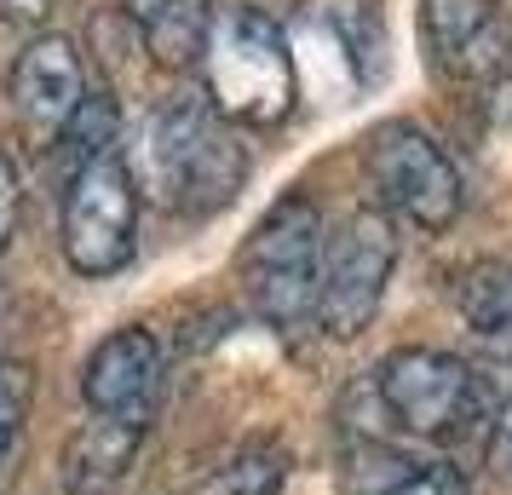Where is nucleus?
<instances>
[{
	"instance_id": "39448f33",
	"label": "nucleus",
	"mask_w": 512,
	"mask_h": 495,
	"mask_svg": "<svg viewBox=\"0 0 512 495\" xmlns=\"http://www.w3.org/2000/svg\"><path fill=\"white\" fill-rule=\"evenodd\" d=\"M369 190L386 213H397L415 231H449L461 213V173L415 121H386L369 139Z\"/></svg>"
},
{
	"instance_id": "f257e3e1",
	"label": "nucleus",
	"mask_w": 512,
	"mask_h": 495,
	"mask_svg": "<svg viewBox=\"0 0 512 495\" xmlns=\"http://www.w3.org/2000/svg\"><path fill=\"white\" fill-rule=\"evenodd\" d=\"M127 167L156 208L185 213V219L219 213L225 202H236V190L248 179V156H242L231 121L213 110L208 93L162 98L144 116Z\"/></svg>"
},
{
	"instance_id": "dca6fc26",
	"label": "nucleus",
	"mask_w": 512,
	"mask_h": 495,
	"mask_svg": "<svg viewBox=\"0 0 512 495\" xmlns=\"http://www.w3.org/2000/svg\"><path fill=\"white\" fill-rule=\"evenodd\" d=\"M282 478H288V449L265 438V444H254L231 472H225V484H219V490H225V495H277Z\"/></svg>"
},
{
	"instance_id": "f03ea898",
	"label": "nucleus",
	"mask_w": 512,
	"mask_h": 495,
	"mask_svg": "<svg viewBox=\"0 0 512 495\" xmlns=\"http://www.w3.org/2000/svg\"><path fill=\"white\" fill-rule=\"evenodd\" d=\"M213 110L236 127H282L300 98V64L288 47V29L259 6H213L208 52H202Z\"/></svg>"
},
{
	"instance_id": "7ed1b4c3",
	"label": "nucleus",
	"mask_w": 512,
	"mask_h": 495,
	"mask_svg": "<svg viewBox=\"0 0 512 495\" xmlns=\"http://www.w3.org/2000/svg\"><path fill=\"white\" fill-rule=\"evenodd\" d=\"M323 213L311 196H282L242 242V288L271 329L317 323V277H323Z\"/></svg>"
},
{
	"instance_id": "1a4fd4ad",
	"label": "nucleus",
	"mask_w": 512,
	"mask_h": 495,
	"mask_svg": "<svg viewBox=\"0 0 512 495\" xmlns=\"http://www.w3.org/2000/svg\"><path fill=\"white\" fill-rule=\"evenodd\" d=\"M156 392H162V340L150 329H116L110 340H98L81 369V398L93 415L144 421Z\"/></svg>"
},
{
	"instance_id": "aec40b11",
	"label": "nucleus",
	"mask_w": 512,
	"mask_h": 495,
	"mask_svg": "<svg viewBox=\"0 0 512 495\" xmlns=\"http://www.w3.org/2000/svg\"><path fill=\"white\" fill-rule=\"evenodd\" d=\"M58 0H0V24H47Z\"/></svg>"
},
{
	"instance_id": "a211bd4d",
	"label": "nucleus",
	"mask_w": 512,
	"mask_h": 495,
	"mask_svg": "<svg viewBox=\"0 0 512 495\" xmlns=\"http://www.w3.org/2000/svg\"><path fill=\"white\" fill-rule=\"evenodd\" d=\"M484 455H489V467L512 472V392L501 398V409L489 415V444H484Z\"/></svg>"
},
{
	"instance_id": "412c9836",
	"label": "nucleus",
	"mask_w": 512,
	"mask_h": 495,
	"mask_svg": "<svg viewBox=\"0 0 512 495\" xmlns=\"http://www.w3.org/2000/svg\"><path fill=\"white\" fill-rule=\"evenodd\" d=\"M162 6H167V0H127V12H133L139 24H144V18H150V12H162Z\"/></svg>"
},
{
	"instance_id": "423d86ee",
	"label": "nucleus",
	"mask_w": 512,
	"mask_h": 495,
	"mask_svg": "<svg viewBox=\"0 0 512 495\" xmlns=\"http://www.w3.org/2000/svg\"><path fill=\"white\" fill-rule=\"evenodd\" d=\"M397 265V236L380 208H357L328 236L323 248V277H317V329L334 340L369 329V317L380 311V294L392 283Z\"/></svg>"
},
{
	"instance_id": "f3484780",
	"label": "nucleus",
	"mask_w": 512,
	"mask_h": 495,
	"mask_svg": "<svg viewBox=\"0 0 512 495\" xmlns=\"http://www.w3.org/2000/svg\"><path fill=\"white\" fill-rule=\"evenodd\" d=\"M386 495H466V478H461V467H449V461H426V467L403 472Z\"/></svg>"
},
{
	"instance_id": "f8f14e48",
	"label": "nucleus",
	"mask_w": 512,
	"mask_h": 495,
	"mask_svg": "<svg viewBox=\"0 0 512 495\" xmlns=\"http://www.w3.org/2000/svg\"><path fill=\"white\" fill-rule=\"evenodd\" d=\"M208 29H213V6H202V0H167L162 12L144 18V41L156 52V64L185 70V64H202Z\"/></svg>"
},
{
	"instance_id": "9d476101",
	"label": "nucleus",
	"mask_w": 512,
	"mask_h": 495,
	"mask_svg": "<svg viewBox=\"0 0 512 495\" xmlns=\"http://www.w3.org/2000/svg\"><path fill=\"white\" fill-rule=\"evenodd\" d=\"M139 438H144V421H127V415H93L81 432H70V444H64V484H70V495L116 490V478L139 455Z\"/></svg>"
},
{
	"instance_id": "4468645a",
	"label": "nucleus",
	"mask_w": 512,
	"mask_h": 495,
	"mask_svg": "<svg viewBox=\"0 0 512 495\" xmlns=\"http://www.w3.org/2000/svg\"><path fill=\"white\" fill-rule=\"evenodd\" d=\"M58 139H64V150H70L75 167L110 156V144H116V104H110L104 93H87V104L70 116V127H64Z\"/></svg>"
},
{
	"instance_id": "9b49d317",
	"label": "nucleus",
	"mask_w": 512,
	"mask_h": 495,
	"mask_svg": "<svg viewBox=\"0 0 512 495\" xmlns=\"http://www.w3.org/2000/svg\"><path fill=\"white\" fill-rule=\"evenodd\" d=\"M466 329L478 334L495 352H512V260H484L472 265L455 288Z\"/></svg>"
},
{
	"instance_id": "0eeeda50",
	"label": "nucleus",
	"mask_w": 512,
	"mask_h": 495,
	"mask_svg": "<svg viewBox=\"0 0 512 495\" xmlns=\"http://www.w3.org/2000/svg\"><path fill=\"white\" fill-rule=\"evenodd\" d=\"M374 398L415 438H455L466 421H478V375L432 346H403L386 357L374 375Z\"/></svg>"
},
{
	"instance_id": "2eb2a0df",
	"label": "nucleus",
	"mask_w": 512,
	"mask_h": 495,
	"mask_svg": "<svg viewBox=\"0 0 512 495\" xmlns=\"http://www.w3.org/2000/svg\"><path fill=\"white\" fill-rule=\"evenodd\" d=\"M29 403H35V369L18 363V357H6V363H0V472H6L12 449L24 438Z\"/></svg>"
},
{
	"instance_id": "6e6552de",
	"label": "nucleus",
	"mask_w": 512,
	"mask_h": 495,
	"mask_svg": "<svg viewBox=\"0 0 512 495\" xmlns=\"http://www.w3.org/2000/svg\"><path fill=\"white\" fill-rule=\"evenodd\" d=\"M81 104H87V70H81L75 41L35 35L12 64V110H18V121L41 139H58Z\"/></svg>"
},
{
	"instance_id": "6ab92c4d",
	"label": "nucleus",
	"mask_w": 512,
	"mask_h": 495,
	"mask_svg": "<svg viewBox=\"0 0 512 495\" xmlns=\"http://www.w3.org/2000/svg\"><path fill=\"white\" fill-rule=\"evenodd\" d=\"M12 225H18V167L0 150V248L12 242Z\"/></svg>"
},
{
	"instance_id": "20e7f679",
	"label": "nucleus",
	"mask_w": 512,
	"mask_h": 495,
	"mask_svg": "<svg viewBox=\"0 0 512 495\" xmlns=\"http://www.w3.org/2000/svg\"><path fill=\"white\" fill-rule=\"evenodd\" d=\"M139 248V179L116 150L75 167L64 190V260L81 277H116Z\"/></svg>"
},
{
	"instance_id": "ddd939ff",
	"label": "nucleus",
	"mask_w": 512,
	"mask_h": 495,
	"mask_svg": "<svg viewBox=\"0 0 512 495\" xmlns=\"http://www.w3.org/2000/svg\"><path fill=\"white\" fill-rule=\"evenodd\" d=\"M489 24H495V0H426L432 52L443 64H455V70H466V58L489 35Z\"/></svg>"
}]
</instances>
